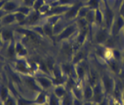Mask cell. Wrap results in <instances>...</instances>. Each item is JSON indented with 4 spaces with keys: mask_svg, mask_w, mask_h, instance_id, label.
<instances>
[{
    "mask_svg": "<svg viewBox=\"0 0 124 105\" xmlns=\"http://www.w3.org/2000/svg\"><path fill=\"white\" fill-rule=\"evenodd\" d=\"M0 34H1V37L3 39L4 44L10 43L12 40L15 39L14 37V32L10 28H8L7 27H3L2 30L0 31Z\"/></svg>",
    "mask_w": 124,
    "mask_h": 105,
    "instance_id": "cell-6",
    "label": "cell"
},
{
    "mask_svg": "<svg viewBox=\"0 0 124 105\" xmlns=\"http://www.w3.org/2000/svg\"><path fill=\"white\" fill-rule=\"evenodd\" d=\"M0 21H1V24L3 27L11 26V25H12L13 24H16V20L15 12L7 13L6 15L0 20Z\"/></svg>",
    "mask_w": 124,
    "mask_h": 105,
    "instance_id": "cell-8",
    "label": "cell"
},
{
    "mask_svg": "<svg viewBox=\"0 0 124 105\" xmlns=\"http://www.w3.org/2000/svg\"><path fill=\"white\" fill-rule=\"evenodd\" d=\"M3 105H17V99L16 95L11 92V91L8 98L3 101Z\"/></svg>",
    "mask_w": 124,
    "mask_h": 105,
    "instance_id": "cell-13",
    "label": "cell"
},
{
    "mask_svg": "<svg viewBox=\"0 0 124 105\" xmlns=\"http://www.w3.org/2000/svg\"><path fill=\"white\" fill-rule=\"evenodd\" d=\"M48 95L44 91L37 92V95L34 99H32V104L37 105H47Z\"/></svg>",
    "mask_w": 124,
    "mask_h": 105,
    "instance_id": "cell-7",
    "label": "cell"
},
{
    "mask_svg": "<svg viewBox=\"0 0 124 105\" xmlns=\"http://www.w3.org/2000/svg\"><path fill=\"white\" fill-rule=\"evenodd\" d=\"M12 64V70L20 75H32L34 74L32 66L26 58H16Z\"/></svg>",
    "mask_w": 124,
    "mask_h": 105,
    "instance_id": "cell-1",
    "label": "cell"
},
{
    "mask_svg": "<svg viewBox=\"0 0 124 105\" xmlns=\"http://www.w3.org/2000/svg\"><path fill=\"white\" fill-rule=\"evenodd\" d=\"M20 78H21L22 83H24L28 88H29L30 90L35 91H37V92L43 91L40 87L37 82L36 81L34 77H32V75H20Z\"/></svg>",
    "mask_w": 124,
    "mask_h": 105,
    "instance_id": "cell-2",
    "label": "cell"
},
{
    "mask_svg": "<svg viewBox=\"0 0 124 105\" xmlns=\"http://www.w3.org/2000/svg\"><path fill=\"white\" fill-rule=\"evenodd\" d=\"M22 1H23V0H22Z\"/></svg>",
    "mask_w": 124,
    "mask_h": 105,
    "instance_id": "cell-26",
    "label": "cell"
},
{
    "mask_svg": "<svg viewBox=\"0 0 124 105\" xmlns=\"http://www.w3.org/2000/svg\"><path fill=\"white\" fill-rule=\"evenodd\" d=\"M32 105H37V104H32Z\"/></svg>",
    "mask_w": 124,
    "mask_h": 105,
    "instance_id": "cell-24",
    "label": "cell"
},
{
    "mask_svg": "<svg viewBox=\"0 0 124 105\" xmlns=\"http://www.w3.org/2000/svg\"><path fill=\"white\" fill-rule=\"evenodd\" d=\"M72 105H84L80 99H77L76 97H73V101H72Z\"/></svg>",
    "mask_w": 124,
    "mask_h": 105,
    "instance_id": "cell-18",
    "label": "cell"
},
{
    "mask_svg": "<svg viewBox=\"0 0 124 105\" xmlns=\"http://www.w3.org/2000/svg\"><path fill=\"white\" fill-rule=\"evenodd\" d=\"M0 100H1V99H0Z\"/></svg>",
    "mask_w": 124,
    "mask_h": 105,
    "instance_id": "cell-25",
    "label": "cell"
},
{
    "mask_svg": "<svg viewBox=\"0 0 124 105\" xmlns=\"http://www.w3.org/2000/svg\"><path fill=\"white\" fill-rule=\"evenodd\" d=\"M72 101H73V97L70 96L69 95L66 94L64 97L61 99V104L62 105H72Z\"/></svg>",
    "mask_w": 124,
    "mask_h": 105,
    "instance_id": "cell-17",
    "label": "cell"
},
{
    "mask_svg": "<svg viewBox=\"0 0 124 105\" xmlns=\"http://www.w3.org/2000/svg\"><path fill=\"white\" fill-rule=\"evenodd\" d=\"M15 50L16 58H26L28 55V50L20 41H16Z\"/></svg>",
    "mask_w": 124,
    "mask_h": 105,
    "instance_id": "cell-4",
    "label": "cell"
},
{
    "mask_svg": "<svg viewBox=\"0 0 124 105\" xmlns=\"http://www.w3.org/2000/svg\"><path fill=\"white\" fill-rule=\"evenodd\" d=\"M15 15H16V23L19 24L20 25H24L25 20L27 19V15H24V14L20 13V12H15Z\"/></svg>",
    "mask_w": 124,
    "mask_h": 105,
    "instance_id": "cell-16",
    "label": "cell"
},
{
    "mask_svg": "<svg viewBox=\"0 0 124 105\" xmlns=\"http://www.w3.org/2000/svg\"><path fill=\"white\" fill-rule=\"evenodd\" d=\"M53 93L58 98V99H62V98L64 97V95L67 94L65 88L62 87V86H59V85L56 86V87H54Z\"/></svg>",
    "mask_w": 124,
    "mask_h": 105,
    "instance_id": "cell-12",
    "label": "cell"
},
{
    "mask_svg": "<svg viewBox=\"0 0 124 105\" xmlns=\"http://www.w3.org/2000/svg\"><path fill=\"white\" fill-rule=\"evenodd\" d=\"M6 2H7V0H0V10H1V9H3L4 4H5Z\"/></svg>",
    "mask_w": 124,
    "mask_h": 105,
    "instance_id": "cell-20",
    "label": "cell"
},
{
    "mask_svg": "<svg viewBox=\"0 0 124 105\" xmlns=\"http://www.w3.org/2000/svg\"><path fill=\"white\" fill-rule=\"evenodd\" d=\"M3 28V25H2V24H1V21H0V31H1Z\"/></svg>",
    "mask_w": 124,
    "mask_h": 105,
    "instance_id": "cell-22",
    "label": "cell"
},
{
    "mask_svg": "<svg viewBox=\"0 0 124 105\" xmlns=\"http://www.w3.org/2000/svg\"><path fill=\"white\" fill-rule=\"evenodd\" d=\"M32 11H33V9H32V7L27 6V5H25V4H22V5L17 9V11H17V12H20V13L24 14V15L28 16Z\"/></svg>",
    "mask_w": 124,
    "mask_h": 105,
    "instance_id": "cell-15",
    "label": "cell"
},
{
    "mask_svg": "<svg viewBox=\"0 0 124 105\" xmlns=\"http://www.w3.org/2000/svg\"><path fill=\"white\" fill-rule=\"evenodd\" d=\"M3 44H4V42H3V39H2V37H1V34H0V48L3 45Z\"/></svg>",
    "mask_w": 124,
    "mask_h": 105,
    "instance_id": "cell-21",
    "label": "cell"
},
{
    "mask_svg": "<svg viewBox=\"0 0 124 105\" xmlns=\"http://www.w3.org/2000/svg\"><path fill=\"white\" fill-rule=\"evenodd\" d=\"M47 105H62L61 99H58L54 93H51L50 95H48Z\"/></svg>",
    "mask_w": 124,
    "mask_h": 105,
    "instance_id": "cell-14",
    "label": "cell"
},
{
    "mask_svg": "<svg viewBox=\"0 0 124 105\" xmlns=\"http://www.w3.org/2000/svg\"><path fill=\"white\" fill-rule=\"evenodd\" d=\"M35 79H36V81L37 82V83H38V85L40 86V87H41L43 91L48 90L49 88H50L52 87V85L54 84L53 81L49 78H47V77L37 76V77H35Z\"/></svg>",
    "mask_w": 124,
    "mask_h": 105,
    "instance_id": "cell-5",
    "label": "cell"
},
{
    "mask_svg": "<svg viewBox=\"0 0 124 105\" xmlns=\"http://www.w3.org/2000/svg\"><path fill=\"white\" fill-rule=\"evenodd\" d=\"M10 93V88L7 87L6 85H4L3 83H0V99H1L2 101H4L8 98Z\"/></svg>",
    "mask_w": 124,
    "mask_h": 105,
    "instance_id": "cell-10",
    "label": "cell"
},
{
    "mask_svg": "<svg viewBox=\"0 0 124 105\" xmlns=\"http://www.w3.org/2000/svg\"><path fill=\"white\" fill-rule=\"evenodd\" d=\"M0 105H3V101H2V100H0Z\"/></svg>",
    "mask_w": 124,
    "mask_h": 105,
    "instance_id": "cell-23",
    "label": "cell"
},
{
    "mask_svg": "<svg viewBox=\"0 0 124 105\" xmlns=\"http://www.w3.org/2000/svg\"><path fill=\"white\" fill-rule=\"evenodd\" d=\"M22 4H24L22 0H7L3 7V10L5 11L7 13L16 12Z\"/></svg>",
    "mask_w": 124,
    "mask_h": 105,
    "instance_id": "cell-3",
    "label": "cell"
},
{
    "mask_svg": "<svg viewBox=\"0 0 124 105\" xmlns=\"http://www.w3.org/2000/svg\"><path fill=\"white\" fill-rule=\"evenodd\" d=\"M11 92L16 95V99H17V105H32V100L27 99L26 98L20 95L17 92H15V93L13 91H11Z\"/></svg>",
    "mask_w": 124,
    "mask_h": 105,
    "instance_id": "cell-11",
    "label": "cell"
},
{
    "mask_svg": "<svg viewBox=\"0 0 124 105\" xmlns=\"http://www.w3.org/2000/svg\"><path fill=\"white\" fill-rule=\"evenodd\" d=\"M6 14H7L6 11H3V9H1V10H0V20H1V19L3 18V16L6 15Z\"/></svg>",
    "mask_w": 124,
    "mask_h": 105,
    "instance_id": "cell-19",
    "label": "cell"
},
{
    "mask_svg": "<svg viewBox=\"0 0 124 105\" xmlns=\"http://www.w3.org/2000/svg\"><path fill=\"white\" fill-rule=\"evenodd\" d=\"M15 44H16V40H12L10 43L8 44V47H7V55L8 56L9 58L15 60L16 57V50H15Z\"/></svg>",
    "mask_w": 124,
    "mask_h": 105,
    "instance_id": "cell-9",
    "label": "cell"
}]
</instances>
